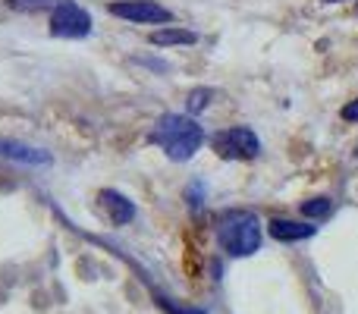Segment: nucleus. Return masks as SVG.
I'll return each mask as SVG.
<instances>
[{
  "instance_id": "6",
  "label": "nucleus",
  "mask_w": 358,
  "mask_h": 314,
  "mask_svg": "<svg viewBox=\"0 0 358 314\" xmlns=\"http://www.w3.org/2000/svg\"><path fill=\"white\" fill-rule=\"evenodd\" d=\"M0 157H10V160L25 164V166L50 164V151L35 148V145H25V142H16V138H0Z\"/></svg>"
},
{
  "instance_id": "15",
  "label": "nucleus",
  "mask_w": 358,
  "mask_h": 314,
  "mask_svg": "<svg viewBox=\"0 0 358 314\" xmlns=\"http://www.w3.org/2000/svg\"><path fill=\"white\" fill-rule=\"evenodd\" d=\"M355 13H358V3H355Z\"/></svg>"
},
{
  "instance_id": "11",
  "label": "nucleus",
  "mask_w": 358,
  "mask_h": 314,
  "mask_svg": "<svg viewBox=\"0 0 358 314\" xmlns=\"http://www.w3.org/2000/svg\"><path fill=\"white\" fill-rule=\"evenodd\" d=\"M330 208H334V204H330V198H311V201L302 204V214L305 217H327Z\"/></svg>"
},
{
  "instance_id": "2",
  "label": "nucleus",
  "mask_w": 358,
  "mask_h": 314,
  "mask_svg": "<svg viewBox=\"0 0 358 314\" xmlns=\"http://www.w3.org/2000/svg\"><path fill=\"white\" fill-rule=\"evenodd\" d=\"M220 248L233 258H248L261 248V220L252 210H227L217 223Z\"/></svg>"
},
{
  "instance_id": "7",
  "label": "nucleus",
  "mask_w": 358,
  "mask_h": 314,
  "mask_svg": "<svg viewBox=\"0 0 358 314\" xmlns=\"http://www.w3.org/2000/svg\"><path fill=\"white\" fill-rule=\"evenodd\" d=\"M98 198H101V208H104V214L110 217L117 227H123V223H129L132 217H136V204H132L126 195H120V192L104 189Z\"/></svg>"
},
{
  "instance_id": "5",
  "label": "nucleus",
  "mask_w": 358,
  "mask_h": 314,
  "mask_svg": "<svg viewBox=\"0 0 358 314\" xmlns=\"http://www.w3.org/2000/svg\"><path fill=\"white\" fill-rule=\"evenodd\" d=\"M110 13L120 19H129V22H145V25H164L173 22V13L167 6L155 3V0H117L110 3Z\"/></svg>"
},
{
  "instance_id": "3",
  "label": "nucleus",
  "mask_w": 358,
  "mask_h": 314,
  "mask_svg": "<svg viewBox=\"0 0 358 314\" xmlns=\"http://www.w3.org/2000/svg\"><path fill=\"white\" fill-rule=\"evenodd\" d=\"M214 151L227 160H252L261 155V138L255 136L248 126H229V129L217 132L210 138Z\"/></svg>"
},
{
  "instance_id": "13",
  "label": "nucleus",
  "mask_w": 358,
  "mask_h": 314,
  "mask_svg": "<svg viewBox=\"0 0 358 314\" xmlns=\"http://www.w3.org/2000/svg\"><path fill=\"white\" fill-rule=\"evenodd\" d=\"M343 117H346V120H358V98L352 101V104L343 107Z\"/></svg>"
},
{
  "instance_id": "1",
  "label": "nucleus",
  "mask_w": 358,
  "mask_h": 314,
  "mask_svg": "<svg viewBox=\"0 0 358 314\" xmlns=\"http://www.w3.org/2000/svg\"><path fill=\"white\" fill-rule=\"evenodd\" d=\"M151 142L161 145L170 160H189L204 145V129L192 117L182 113H164L151 129Z\"/></svg>"
},
{
  "instance_id": "8",
  "label": "nucleus",
  "mask_w": 358,
  "mask_h": 314,
  "mask_svg": "<svg viewBox=\"0 0 358 314\" xmlns=\"http://www.w3.org/2000/svg\"><path fill=\"white\" fill-rule=\"evenodd\" d=\"M317 233V227H311V223H296V220H283V217H277V220H271V236L280 242H299V239H311V236Z\"/></svg>"
},
{
  "instance_id": "9",
  "label": "nucleus",
  "mask_w": 358,
  "mask_h": 314,
  "mask_svg": "<svg viewBox=\"0 0 358 314\" xmlns=\"http://www.w3.org/2000/svg\"><path fill=\"white\" fill-rule=\"evenodd\" d=\"M198 35L189 29H176V25H164V29L151 31V44L155 48H173V44H195Z\"/></svg>"
},
{
  "instance_id": "4",
  "label": "nucleus",
  "mask_w": 358,
  "mask_h": 314,
  "mask_svg": "<svg viewBox=\"0 0 358 314\" xmlns=\"http://www.w3.org/2000/svg\"><path fill=\"white\" fill-rule=\"evenodd\" d=\"M50 35L54 38H88L92 35V16L76 0H60L50 10Z\"/></svg>"
},
{
  "instance_id": "14",
  "label": "nucleus",
  "mask_w": 358,
  "mask_h": 314,
  "mask_svg": "<svg viewBox=\"0 0 358 314\" xmlns=\"http://www.w3.org/2000/svg\"><path fill=\"white\" fill-rule=\"evenodd\" d=\"M324 3H340V0H324Z\"/></svg>"
},
{
  "instance_id": "12",
  "label": "nucleus",
  "mask_w": 358,
  "mask_h": 314,
  "mask_svg": "<svg viewBox=\"0 0 358 314\" xmlns=\"http://www.w3.org/2000/svg\"><path fill=\"white\" fill-rule=\"evenodd\" d=\"M208 101H210V88H195V92L189 94V110L201 113L204 107H208Z\"/></svg>"
},
{
  "instance_id": "10",
  "label": "nucleus",
  "mask_w": 358,
  "mask_h": 314,
  "mask_svg": "<svg viewBox=\"0 0 358 314\" xmlns=\"http://www.w3.org/2000/svg\"><path fill=\"white\" fill-rule=\"evenodd\" d=\"M60 0H6V6L19 13H44V10H54Z\"/></svg>"
}]
</instances>
